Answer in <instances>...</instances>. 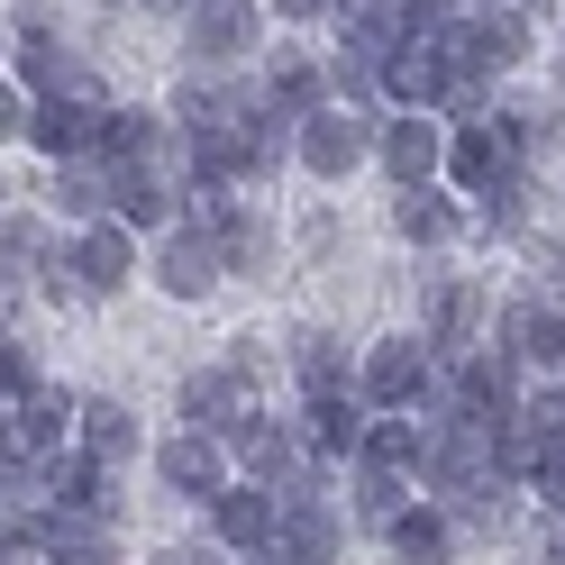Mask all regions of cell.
Listing matches in <instances>:
<instances>
[{"mask_svg":"<svg viewBox=\"0 0 565 565\" xmlns=\"http://www.w3.org/2000/svg\"><path fill=\"white\" fill-rule=\"evenodd\" d=\"M447 74H456V64H447V28H438V38H411L393 64H383V100H393V110H438Z\"/></svg>","mask_w":565,"mask_h":565,"instance_id":"ffe728a7","label":"cell"},{"mask_svg":"<svg viewBox=\"0 0 565 565\" xmlns=\"http://www.w3.org/2000/svg\"><path fill=\"white\" fill-rule=\"evenodd\" d=\"M64 265H74V292L83 301H119L128 282H137V237L119 220H92L74 246H64Z\"/></svg>","mask_w":565,"mask_h":565,"instance_id":"9a60e30c","label":"cell"},{"mask_svg":"<svg viewBox=\"0 0 565 565\" xmlns=\"http://www.w3.org/2000/svg\"><path fill=\"white\" fill-rule=\"evenodd\" d=\"M383 547H393V565H456V547H466V529H456L429 492H419V502L383 529Z\"/></svg>","mask_w":565,"mask_h":565,"instance_id":"4316f807","label":"cell"},{"mask_svg":"<svg viewBox=\"0 0 565 565\" xmlns=\"http://www.w3.org/2000/svg\"><path fill=\"white\" fill-rule=\"evenodd\" d=\"M156 483L173 492V502L210 511V502H220V492L237 483V466H228V438H201V429H173V438H156Z\"/></svg>","mask_w":565,"mask_h":565,"instance_id":"52a82bcc","label":"cell"},{"mask_svg":"<svg viewBox=\"0 0 565 565\" xmlns=\"http://www.w3.org/2000/svg\"><path fill=\"white\" fill-rule=\"evenodd\" d=\"M393 228L419 246V256H438V246H456V237L475 228V210L456 201L447 183H411V192H393Z\"/></svg>","mask_w":565,"mask_h":565,"instance_id":"ac0fdd59","label":"cell"},{"mask_svg":"<svg viewBox=\"0 0 565 565\" xmlns=\"http://www.w3.org/2000/svg\"><path fill=\"white\" fill-rule=\"evenodd\" d=\"M38 539H46V565H119V520L100 511H38Z\"/></svg>","mask_w":565,"mask_h":565,"instance_id":"7402d4cb","label":"cell"},{"mask_svg":"<svg viewBox=\"0 0 565 565\" xmlns=\"http://www.w3.org/2000/svg\"><path fill=\"white\" fill-rule=\"evenodd\" d=\"M429 393H438V356H429L419 329H393V338L356 347V402L365 411H419Z\"/></svg>","mask_w":565,"mask_h":565,"instance_id":"7a4b0ae2","label":"cell"},{"mask_svg":"<svg viewBox=\"0 0 565 565\" xmlns=\"http://www.w3.org/2000/svg\"><path fill=\"white\" fill-rule=\"evenodd\" d=\"M329 100H338V110H374V100H383V64H365V55H329Z\"/></svg>","mask_w":565,"mask_h":565,"instance_id":"4dcf8cb0","label":"cell"},{"mask_svg":"<svg viewBox=\"0 0 565 565\" xmlns=\"http://www.w3.org/2000/svg\"><path fill=\"white\" fill-rule=\"evenodd\" d=\"M511 173H520V156L502 147L492 110H483V119H466V128H447V164H438V183H447L456 201H483L492 183H511Z\"/></svg>","mask_w":565,"mask_h":565,"instance_id":"4fadbf2b","label":"cell"},{"mask_svg":"<svg viewBox=\"0 0 565 565\" xmlns=\"http://www.w3.org/2000/svg\"><path fill=\"white\" fill-rule=\"evenodd\" d=\"M10 201H19V192H10V183H0V220H10Z\"/></svg>","mask_w":565,"mask_h":565,"instance_id":"60d3db41","label":"cell"},{"mask_svg":"<svg viewBox=\"0 0 565 565\" xmlns=\"http://www.w3.org/2000/svg\"><path fill=\"white\" fill-rule=\"evenodd\" d=\"M256 92H265V110H274V119H292V128H301L310 110H329V64H320V55H301V46H274Z\"/></svg>","mask_w":565,"mask_h":565,"instance_id":"d6986e66","label":"cell"},{"mask_svg":"<svg viewBox=\"0 0 565 565\" xmlns=\"http://www.w3.org/2000/svg\"><path fill=\"white\" fill-rule=\"evenodd\" d=\"M365 419H374V411H365L356 393H320V402H301L292 429H301V447H310V456H329V466H356Z\"/></svg>","mask_w":565,"mask_h":565,"instance_id":"cb8c5ba5","label":"cell"},{"mask_svg":"<svg viewBox=\"0 0 565 565\" xmlns=\"http://www.w3.org/2000/svg\"><path fill=\"white\" fill-rule=\"evenodd\" d=\"M556 74H565V55H556Z\"/></svg>","mask_w":565,"mask_h":565,"instance_id":"b9f144b4","label":"cell"},{"mask_svg":"<svg viewBox=\"0 0 565 565\" xmlns=\"http://www.w3.org/2000/svg\"><path fill=\"white\" fill-rule=\"evenodd\" d=\"M419 338H429L438 374L466 365L475 347L492 338V292H483L475 274H429V282H419Z\"/></svg>","mask_w":565,"mask_h":565,"instance_id":"6da1fadb","label":"cell"},{"mask_svg":"<svg viewBox=\"0 0 565 565\" xmlns=\"http://www.w3.org/2000/svg\"><path fill=\"white\" fill-rule=\"evenodd\" d=\"M556 292H565V274H556Z\"/></svg>","mask_w":565,"mask_h":565,"instance_id":"7bdbcfd3","label":"cell"},{"mask_svg":"<svg viewBox=\"0 0 565 565\" xmlns=\"http://www.w3.org/2000/svg\"><path fill=\"white\" fill-rule=\"evenodd\" d=\"M0 565H46V539H38V511H0Z\"/></svg>","mask_w":565,"mask_h":565,"instance_id":"836d02e7","label":"cell"},{"mask_svg":"<svg viewBox=\"0 0 565 565\" xmlns=\"http://www.w3.org/2000/svg\"><path fill=\"white\" fill-rule=\"evenodd\" d=\"M74 447L92 456V466H137V447H147V429H137V411L128 402H110V393H92L83 411H74Z\"/></svg>","mask_w":565,"mask_h":565,"instance_id":"484cf974","label":"cell"},{"mask_svg":"<svg viewBox=\"0 0 565 565\" xmlns=\"http://www.w3.org/2000/svg\"><path fill=\"white\" fill-rule=\"evenodd\" d=\"M520 419H529V429H539L547 447H565V374H539V383H529Z\"/></svg>","mask_w":565,"mask_h":565,"instance_id":"1f68e13d","label":"cell"},{"mask_svg":"<svg viewBox=\"0 0 565 565\" xmlns=\"http://www.w3.org/2000/svg\"><path fill=\"white\" fill-rule=\"evenodd\" d=\"M100 119H110L100 92H38V100H28V147H38L46 164L100 156Z\"/></svg>","mask_w":565,"mask_h":565,"instance_id":"8992f818","label":"cell"},{"mask_svg":"<svg viewBox=\"0 0 565 565\" xmlns=\"http://www.w3.org/2000/svg\"><path fill=\"white\" fill-rule=\"evenodd\" d=\"M347 529H374V539H383V529H393L411 502H419V483L411 475H393V466H365V456H356V466H347Z\"/></svg>","mask_w":565,"mask_h":565,"instance_id":"d4e9b609","label":"cell"},{"mask_svg":"<svg viewBox=\"0 0 565 565\" xmlns=\"http://www.w3.org/2000/svg\"><path fill=\"white\" fill-rule=\"evenodd\" d=\"M447 402L466 411V419H511L520 402H529V365L511 356V347H475L466 365H447Z\"/></svg>","mask_w":565,"mask_h":565,"instance_id":"ba28073f","label":"cell"},{"mask_svg":"<svg viewBox=\"0 0 565 565\" xmlns=\"http://www.w3.org/2000/svg\"><path fill=\"white\" fill-rule=\"evenodd\" d=\"M492 347H511L529 374H565V292H511L492 310Z\"/></svg>","mask_w":565,"mask_h":565,"instance_id":"5b68a950","label":"cell"},{"mask_svg":"<svg viewBox=\"0 0 565 565\" xmlns=\"http://www.w3.org/2000/svg\"><path fill=\"white\" fill-rule=\"evenodd\" d=\"M429 447H438V419H429V411H374L356 456H365V466H393V475H411V483H419Z\"/></svg>","mask_w":565,"mask_h":565,"instance_id":"603a6c76","label":"cell"},{"mask_svg":"<svg viewBox=\"0 0 565 565\" xmlns=\"http://www.w3.org/2000/svg\"><path fill=\"white\" fill-rule=\"evenodd\" d=\"M156 565H237V556H220V547H164Z\"/></svg>","mask_w":565,"mask_h":565,"instance_id":"f35d334b","label":"cell"},{"mask_svg":"<svg viewBox=\"0 0 565 565\" xmlns=\"http://www.w3.org/2000/svg\"><path fill=\"white\" fill-rule=\"evenodd\" d=\"M265 38V0H192L183 10V46H192V74H237Z\"/></svg>","mask_w":565,"mask_h":565,"instance_id":"277c9868","label":"cell"},{"mask_svg":"<svg viewBox=\"0 0 565 565\" xmlns=\"http://www.w3.org/2000/svg\"><path fill=\"white\" fill-rule=\"evenodd\" d=\"M374 164L393 173V192L438 183V164H447V119H438V110H393V119L374 128Z\"/></svg>","mask_w":565,"mask_h":565,"instance_id":"9c48e42d","label":"cell"},{"mask_svg":"<svg viewBox=\"0 0 565 565\" xmlns=\"http://www.w3.org/2000/svg\"><path fill=\"white\" fill-rule=\"evenodd\" d=\"M19 310H28V274H19V265H0V338L19 329Z\"/></svg>","mask_w":565,"mask_h":565,"instance_id":"d590c367","label":"cell"},{"mask_svg":"<svg viewBox=\"0 0 565 565\" xmlns=\"http://www.w3.org/2000/svg\"><path fill=\"white\" fill-rule=\"evenodd\" d=\"M228 466L246 475V483H292L301 466H310V447H301V429H292V419H274V411H256V419H237V429H228Z\"/></svg>","mask_w":565,"mask_h":565,"instance_id":"5bb4252c","label":"cell"},{"mask_svg":"<svg viewBox=\"0 0 565 565\" xmlns=\"http://www.w3.org/2000/svg\"><path fill=\"white\" fill-rule=\"evenodd\" d=\"M46 210H64L74 228L110 220V156H74V164H55V183H46Z\"/></svg>","mask_w":565,"mask_h":565,"instance_id":"83f0119b","label":"cell"},{"mask_svg":"<svg viewBox=\"0 0 565 565\" xmlns=\"http://www.w3.org/2000/svg\"><path fill=\"white\" fill-rule=\"evenodd\" d=\"M0 74H10V28H0Z\"/></svg>","mask_w":565,"mask_h":565,"instance_id":"ab89813d","label":"cell"},{"mask_svg":"<svg viewBox=\"0 0 565 565\" xmlns=\"http://www.w3.org/2000/svg\"><path fill=\"white\" fill-rule=\"evenodd\" d=\"M282 365H292L301 402H320V393H356V347H347L338 329H292Z\"/></svg>","mask_w":565,"mask_h":565,"instance_id":"44dd1931","label":"cell"},{"mask_svg":"<svg viewBox=\"0 0 565 565\" xmlns=\"http://www.w3.org/2000/svg\"><path fill=\"white\" fill-rule=\"evenodd\" d=\"M28 393H46V365L19 338H0V402H28Z\"/></svg>","mask_w":565,"mask_h":565,"instance_id":"d6a6232c","label":"cell"},{"mask_svg":"<svg viewBox=\"0 0 565 565\" xmlns=\"http://www.w3.org/2000/svg\"><path fill=\"white\" fill-rule=\"evenodd\" d=\"M147 274H156V292H173V301H210L228 282V265H220V246H210L201 228H183L173 220L164 237H156V256H147Z\"/></svg>","mask_w":565,"mask_h":565,"instance_id":"2e32d148","label":"cell"},{"mask_svg":"<svg viewBox=\"0 0 565 565\" xmlns=\"http://www.w3.org/2000/svg\"><path fill=\"white\" fill-rule=\"evenodd\" d=\"M173 419H183V429H201V438H228L237 419H256V383H246V374L220 356V365L183 374V393H173Z\"/></svg>","mask_w":565,"mask_h":565,"instance_id":"7c38bea8","label":"cell"},{"mask_svg":"<svg viewBox=\"0 0 565 565\" xmlns=\"http://www.w3.org/2000/svg\"><path fill=\"white\" fill-rule=\"evenodd\" d=\"M210 246H220L228 274H265V265H274V220H265V210H237V220L210 237Z\"/></svg>","mask_w":565,"mask_h":565,"instance_id":"f1b7e54d","label":"cell"},{"mask_svg":"<svg viewBox=\"0 0 565 565\" xmlns=\"http://www.w3.org/2000/svg\"><path fill=\"white\" fill-rule=\"evenodd\" d=\"M201 520H210V547H220V556H246V565H256V556L274 547V529H282V502H274V483H246V475H237Z\"/></svg>","mask_w":565,"mask_h":565,"instance_id":"30bf717a","label":"cell"},{"mask_svg":"<svg viewBox=\"0 0 565 565\" xmlns=\"http://www.w3.org/2000/svg\"><path fill=\"white\" fill-rule=\"evenodd\" d=\"M10 137H28V92L0 83V147H10Z\"/></svg>","mask_w":565,"mask_h":565,"instance_id":"8d00e7d4","label":"cell"},{"mask_svg":"<svg viewBox=\"0 0 565 565\" xmlns=\"http://www.w3.org/2000/svg\"><path fill=\"white\" fill-rule=\"evenodd\" d=\"M456 55H466L483 83H502V74H520V64L539 55V19H520L511 0L502 10H475V19H456Z\"/></svg>","mask_w":565,"mask_h":565,"instance_id":"8fae6325","label":"cell"},{"mask_svg":"<svg viewBox=\"0 0 565 565\" xmlns=\"http://www.w3.org/2000/svg\"><path fill=\"white\" fill-rule=\"evenodd\" d=\"M374 128H383L374 110H338V100H329V110H310L292 128V164L310 173V183H347V173L374 156Z\"/></svg>","mask_w":565,"mask_h":565,"instance_id":"3957f363","label":"cell"},{"mask_svg":"<svg viewBox=\"0 0 565 565\" xmlns=\"http://www.w3.org/2000/svg\"><path fill=\"white\" fill-rule=\"evenodd\" d=\"M265 10H274V19H292V28H301V19H329V10H338V0H265Z\"/></svg>","mask_w":565,"mask_h":565,"instance_id":"74e56055","label":"cell"},{"mask_svg":"<svg viewBox=\"0 0 565 565\" xmlns=\"http://www.w3.org/2000/svg\"><path fill=\"white\" fill-rule=\"evenodd\" d=\"M338 55H365V64H393L411 46V0H338Z\"/></svg>","mask_w":565,"mask_h":565,"instance_id":"e0dca14e","label":"cell"},{"mask_svg":"<svg viewBox=\"0 0 565 565\" xmlns=\"http://www.w3.org/2000/svg\"><path fill=\"white\" fill-rule=\"evenodd\" d=\"M529 201H539V173H511V183H492V192H483L475 228H483V237H520V228H529Z\"/></svg>","mask_w":565,"mask_h":565,"instance_id":"f546056e","label":"cell"},{"mask_svg":"<svg viewBox=\"0 0 565 565\" xmlns=\"http://www.w3.org/2000/svg\"><path fill=\"white\" fill-rule=\"evenodd\" d=\"M529 502H539L547 520H565V447H547V466H539V483H529Z\"/></svg>","mask_w":565,"mask_h":565,"instance_id":"e575fe53","label":"cell"}]
</instances>
